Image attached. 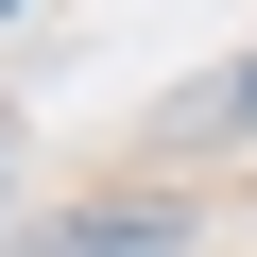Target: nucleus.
<instances>
[{
    "instance_id": "f257e3e1",
    "label": "nucleus",
    "mask_w": 257,
    "mask_h": 257,
    "mask_svg": "<svg viewBox=\"0 0 257 257\" xmlns=\"http://www.w3.org/2000/svg\"><path fill=\"white\" fill-rule=\"evenodd\" d=\"M172 240H189L172 206H52L35 240H0V257H172Z\"/></svg>"
},
{
    "instance_id": "f03ea898",
    "label": "nucleus",
    "mask_w": 257,
    "mask_h": 257,
    "mask_svg": "<svg viewBox=\"0 0 257 257\" xmlns=\"http://www.w3.org/2000/svg\"><path fill=\"white\" fill-rule=\"evenodd\" d=\"M189 120H257V69H223V86H206V103H189Z\"/></svg>"
},
{
    "instance_id": "7ed1b4c3",
    "label": "nucleus",
    "mask_w": 257,
    "mask_h": 257,
    "mask_svg": "<svg viewBox=\"0 0 257 257\" xmlns=\"http://www.w3.org/2000/svg\"><path fill=\"white\" fill-rule=\"evenodd\" d=\"M0 18H18V0H0Z\"/></svg>"
}]
</instances>
